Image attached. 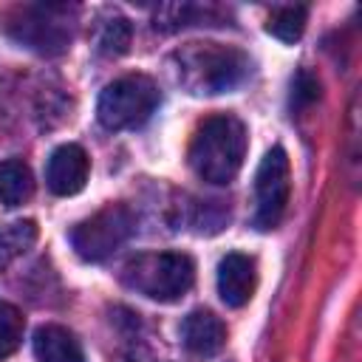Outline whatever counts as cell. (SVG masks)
Returning a JSON list of instances; mask_svg holds the SVG:
<instances>
[{"label":"cell","mask_w":362,"mask_h":362,"mask_svg":"<svg viewBox=\"0 0 362 362\" xmlns=\"http://www.w3.org/2000/svg\"><path fill=\"white\" fill-rule=\"evenodd\" d=\"M31 192H34L31 170L17 158L0 161V204L20 206L31 198Z\"/></svg>","instance_id":"obj_12"},{"label":"cell","mask_w":362,"mask_h":362,"mask_svg":"<svg viewBox=\"0 0 362 362\" xmlns=\"http://www.w3.org/2000/svg\"><path fill=\"white\" fill-rule=\"evenodd\" d=\"M181 342L195 356H215L226 342V325L206 308H195L181 320Z\"/></svg>","instance_id":"obj_10"},{"label":"cell","mask_w":362,"mask_h":362,"mask_svg":"<svg viewBox=\"0 0 362 362\" xmlns=\"http://www.w3.org/2000/svg\"><path fill=\"white\" fill-rule=\"evenodd\" d=\"M37 240V223L34 221H11L0 226V269L11 266L17 257H23Z\"/></svg>","instance_id":"obj_13"},{"label":"cell","mask_w":362,"mask_h":362,"mask_svg":"<svg viewBox=\"0 0 362 362\" xmlns=\"http://www.w3.org/2000/svg\"><path fill=\"white\" fill-rule=\"evenodd\" d=\"M291 195V167L283 147H272L255 173V215L252 223L257 229H274L288 206Z\"/></svg>","instance_id":"obj_7"},{"label":"cell","mask_w":362,"mask_h":362,"mask_svg":"<svg viewBox=\"0 0 362 362\" xmlns=\"http://www.w3.org/2000/svg\"><path fill=\"white\" fill-rule=\"evenodd\" d=\"M71 14L74 6H57V3H34V6H20L11 11V17L3 23V31L45 57L62 54L71 45Z\"/></svg>","instance_id":"obj_4"},{"label":"cell","mask_w":362,"mask_h":362,"mask_svg":"<svg viewBox=\"0 0 362 362\" xmlns=\"http://www.w3.org/2000/svg\"><path fill=\"white\" fill-rule=\"evenodd\" d=\"M195 280L192 257L184 252H144L124 263L122 283L158 303L181 300Z\"/></svg>","instance_id":"obj_3"},{"label":"cell","mask_w":362,"mask_h":362,"mask_svg":"<svg viewBox=\"0 0 362 362\" xmlns=\"http://www.w3.org/2000/svg\"><path fill=\"white\" fill-rule=\"evenodd\" d=\"M34 356L37 362H88L79 339L62 325H40L34 334Z\"/></svg>","instance_id":"obj_11"},{"label":"cell","mask_w":362,"mask_h":362,"mask_svg":"<svg viewBox=\"0 0 362 362\" xmlns=\"http://www.w3.org/2000/svg\"><path fill=\"white\" fill-rule=\"evenodd\" d=\"M161 90L144 74H127L113 79L96 102V116L107 130H136L158 107Z\"/></svg>","instance_id":"obj_5"},{"label":"cell","mask_w":362,"mask_h":362,"mask_svg":"<svg viewBox=\"0 0 362 362\" xmlns=\"http://www.w3.org/2000/svg\"><path fill=\"white\" fill-rule=\"evenodd\" d=\"M130 37H133V28L124 17L119 14H110L102 20L99 25V34H96V51L105 54V57H119L130 48Z\"/></svg>","instance_id":"obj_15"},{"label":"cell","mask_w":362,"mask_h":362,"mask_svg":"<svg viewBox=\"0 0 362 362\" xmlns=\"http://www.w3.org/2000/svg\"><path fill=\"white\" fill-rule=\"evenodd\" d=\"M133 229H136V215L130 212V206L107 204L105 209H99L90 218L79 221L68 232V240H71L74 252L82 260L99 263V260L110 257L122 243H127Z\"/></svg>","instance_id":"obj_6"},{"label":"cell","mask_w":362,"mask_h":362,"mask_svg":"<svg viewBox=\"0 0 362 362\" xmlns=\"http://www.w3.org/2000/svg\"><path fill=\"white\" fill-rule=\"evenodd\" d=\"M25 334V317L17 305L0 300V359L14 354Z\"/></svg>","instance_id":"obj_16"},{"label":"cell","mask_w":362,"mask_h":362,"mask_svg":"<svg viewBox=\"0 0 362 362\" xmlns=\"http://www.w3.org/2000/svg\"><path fill=\"white\" fill-rule=\"evenodd\" d=\"M317 96H320V79L308 68H300L291 79V96H288L291 110H303V107L314 105Z\"/></svg>","instance_id":"obj_17"},{"label":"cell","mask_w":362,"mask_h":362,"mask_svg":"<svg viewBox=\"0 0 362 362\" xmlns=\"http://www.w3.org/2000/svg\"><path fill=\"white\" fill-rule=\"evenodd\" d=\"M246 144L249 139L243 122L232 113H218L198 124L187 150V161L201 181L229 184L243 167Z\"/></svg>","instance_id":"obj_2"},{"label":"cell","mask_w":362,"mask_h":362,"mask_svg":"<svg viewBox=\"0 0 362 362\" xmlns=\"http://www.w3.org/2000/svg\"><path fill=\"white\" fill-rule=\"evenodd\" d=\"M305 20H308V8L305 6H283V8H274L269 23H266V31L283 42H297L305 31Z\"/></svg>","instance_id":"obj_14"},{"label":"cell","mask_w":362,"mask_h":362,"mask_svg":"<svg viewBox=\"0 0 362 362\" xmlns=\"http://www.w3.org/2000/svg\"><path fill=\"white\" fill-rule=\"evenodd\" d=\"M88 173H90V158L79 144H59L45 164V184L54 195H76L82 192V187L88 184Z\"/></svg>","instance_id":"obj_8"},{"label":"cell","mask_w":362,"mask_h":362,"mask_svg":"<svg viewBox=\"0 0 362 362\" xmlns=\"http://www.w3.org/2000/svg\"><path fill=\"white\" fill-rule=\"evenodd\" d=\"M257 283V269L255 257L243 252H229L218 263V294L229 308H240L252 300Z\"/></svg>","instance_id":"obj_9"},{"label":"cell","mask_w":362,"mask_h":362,"mask_svg":"<svg viewBox=\"0 0 362 362\" xmlns=\"http://www.w3.org/2000/svg\"><path fill=\"white\" fill-rule=\"evenodd\" d=\"M175 82L192 96H215L235 90L252 74L246 51L221 42H187L170 54Z\"/></svg>","instance_id":"obj_1"}]
</instances>
